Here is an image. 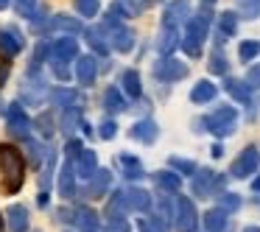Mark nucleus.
Here are the masks:
<instances>
[{"label": "nucleus", "instance_id": "obj_25", "mask_svg": "<svg viewBox=\"0 0 260 232\" xmlns=\"http://www.w3.org/2000/svg\"><path fill=\"white\" fill-rule=\"evenodd\" d=\"M51 104L53 107H62V109H68V107H76V104L81 101L79 98V92L76 90H70V87H56V90H51Z\"/></svg>", "mask_w": 260, "mask_h": 232}, {"label": "nucleus", "instance_id": "obj_1", "mask_svg": "<svg viewBox=\"0 0 260 232\" xmlns=\"http://www.w3.org/2000/svg\"><path fill=\"white\" fill-rule=\"evenodd\" d=\"M0 176H3V190L9 196L20 193V187L25 182V159H23V151L12 143L0 146Z\"/></svg>", "mask_w": 260, "mask_h": 232}, {"label": "nucleus", "instance_id": "obj_55", "mask_svg": "<svg viewBox=\"0 0 260 232\" xmlns=\"http://www.w3.org/2000/svg\"><path fill=\"white\" fill-rule=\"evenodd\" d=\"M12 6V0H0V12H3V9H9Z\"/></svg>", "mask_w": 260, "mask_h": 232}, {"label": "nucleus", "instance_id": "obj_35", "mask_svg": "<svg viewBox=\"0 0 260 232\" xmlns=\"http://www.w3.org/2000/svg\"><path fill=\"white\" fill-rule=\"evenodd\" d=\"M146 3H148V0H115V9H118L123 17H135V14L143 12Z\"/></svg>", "mask_w": 260, "mask_h": 232}, {"label": "nucleus", "instance_id": "obj_33", "mask_svg": "<svg viewBox=\"0 0 260 232\" xmlns=\"http://www.w3.org/2000/svg\"><path fill=\"white\" fill-rule=\"evenodd\" d=\"M51 28H56V31H64V34L76 37L79 31H84V25H81L76 17H68V14H56V17H53V23H51Z\"/></svg>", "mask_w": 260, "mask_h": 232}, {"label": "nucleus", "instance_id": "obj_59", "mask_svg": "<svg viewBox=\"0 0 260 232\" xmlns=\"http://www.w3.org/2000/svg\"><path fill=\"white\" fill-rule=\"evenodd\" d=\"M3 109H6V107H3V98H0V112H3Z\"/></svg>", "mask_w": 260, "mask_h": 232}, {"label": "nucleus", "instance_id": "obj_20", "mask_svg": "<svg viewBox=\"0 0 260 232\" xmlns=\"http://www.w3.org/2000/svg\"><path fill=\"white\" fill-rule=\"evenodd\" d=\"M202 226L207 232H226L230 229V218H226V210L221 207H213L202 215Z\"/></svg>", "mask_w": 260, "mask_h": 232}, {"label": "nucleus", "instance_id": "obj_23", "mask_svg": "<svg viewBox=\"0 0 260 232\" xmlns=\"http://www.w3.org/2000/svg\"><path fill=\"white\" fill-rule=\"evenodd\" d=\"M6 224L9 232H28V210L20 207V204H12L6 210Z\"/></svg>", "mask_w": 260, "mask_h": 232}, {"label": "nucleus", "instance_id": "obj_60", "mask_svg": "<svg viewBox=\"0 0 260 232\" xmlns=\"http://www.w3.org/2000/svg\"><path fill=\"white\" fill-rule=\"evenodd\" d=\"M202 3H207V6H210V3H215V0H202Z\"/></svg>", "mask_w": 260, "mask_h": 232}, {"label": "nucleus", "instance_id": "obj_13", "mask_svg": "<svg viewBox=\"0 0 260 232\" xmlns=\"http://www.w3.org/2000/svg\"><path fill=\"white\" fill-rule=\"evenodd\" d=\"M129 137L137 140V143H143V146H151V143H157V137H159V126L154 123L151 118H146V120H140V123L132 126Z\"/></svg>", "mask_w": 260, "mask_h": 232}, {"label": "nucleus", "instance_id": "obj_54", "mask_svg": "<svg viewBox=\"0 0 260 232\" xmlns=\"http://www.w3.org/2000/svg\"><path fill=\"white\" fill-rule=\"evenodd\" d=\"M221 154H224V148H221V146H218V143H215V146H213V157H215V159H218V157H221Z\"/></svg>", "mask_w": 260, "mask_h": 232}, {"label": "nucleus", "instance_id": "obj_14", "mask_svg": "<svg viewBox=\"0 0 260 232\" xmlns=\"http://www.w3.org/2000/svg\"><path fill=\"white\" fill-rule=\"evenodd\" d=\"M56 187H59V196L62 198H70L76 193V165H73V159H68V162L59 168Z\"/></svg>", "mask_w": 260, "mask_h": 232}, {"label": "nucleus", "instance_id": "obj_19", "mask_svg": "<svg viewBox=\"0 0 260 232\" xmlns=\"http://www.w3.org/2000/svg\"><path fill=\"white\" fill-rule=\"evenodd\" d=\"M107 40H109V45H112L118 53H129L132 48H135V31L126 28V25H120V28L109 31Z\"/></svg>", "mask_w": 260, "mask_h": 232}, {"label": "nucleus", "instance_id": "obj_56", "mask_svg": "<svg viewBox=\"0 0 260 232\" xmlns=\"http://www.w3.org/2000/svg\"><path fill=\"white\" fill-rule=\"evenodd\" d=\"M252 187H254V190H257V193H260V176H257V179H254V182H252Z\"/></svg>", "mask_w": 260, "mask_h": 232}, {"label": "nucleus", "instance_id": "obj_53", "mask_svg": "<svg viewBox=\"0 0 260 232\" xmlns=\"http://www.w3.org/2000/svg\"><path fill=\"white\" fill-rule=\"evenodd\" d=\"M48 202H51V198H48V190H45V193H40V196H37V204H40L42 210L48 207Z\"/></svg>", "mask_w": 260, "mask_h": 232}, {"label": "nucleus", "instance_id": "obj_21", "mask_svg": "<svg viewBox=\"0 0 260 232\" xmlns=\"http://www.w3.org/2000/svg\"><path fill=\"white\" fill-rule=\"evenodd\" d=\"M109 185H112V171L98 168L95 174H92V179H90V187H87V196H90V198H104V193L109 190Z\"/></svg>", "mask_w": 260, "mask_h": 232}, {"label": "nucleus", "instance_id": "obj_2", "mask_svg": "<svg viewBox=\"0 0 260 232\" xmlns=\"http://www.w3.org/2000/svg\"><path fill=\"white\" fill-rule=\"evenodd\" d=\"M207 31H210V12H199L193 14L190 20L185 23V37H182V51L187 56H202V42L207 40Z\"/></svg>", "mask_w": 260, "mask_h": 232}, {"label": "nucleus", "instance_id": "obj_9", "mask_svg": "<svg viewBox=\"0 0 260 232\" xmlns=\"http://www.w3.org/2000/svg\"><path fill=\"white\" fill-rule=\"evenodd\" d=\"M224 182L226 179L221 174H215V171H210V168H202V171L193 174V193H196V196H210V193L221 190Z\"/></svg>", "mask_w": 260, "mask_h": 232}, {"label": "nucleus", "instance_id": "obj_29", "mask_svg": "<svg viewBox=\"0 0 260 232\" xmlns=\"http://www.w3.org/2000/svg\"><path fill=\"white\" fill-rule=\"evenodd\" d=\"M118 165L123 168V176L126 179H140L143 176V165H140V159L135 157V154H118Z\"/></svg>", "mask_w": 260, "mask_h": 232}, {"label": "nucleus", "instance_id": "obj_24", "mask_svg": "<svg viewBox=\"0 0 260 232\" xmlns=\"http://www.w3.org/2000/svg\"><path fill=\"white\" fill-rule=\"evenodd\" d=\"M218 95V87L213 84V81H196V84H193V90H190V101L193 104H210L213 101V98Z\"/></svg>", "mask_w": 260, "mask_h": 232}, {"label": "nucleus", "instance_id": "obj_47", "mask_svg": "<svg viewBox=\"0 0 260 232\" xmlns=\"http://www.w3.org/2000/svg\"><path fill=\"white\" fill-rule=\"evenodd\" d=\"M81 151H84L81 140H76V137H68V143H64V154H68V159H76Z\"/></svg>", "mask_w": 260, "mask_h": 232}, {"label": "nucleus", "instance_id": "obj_41", "mask_svg": "<svg viewBox=\"0 0 260 232\" xmlns=\"http://www.w3.org/2000/svg\"><path fill=\"white\" fill-rule=\"evenodd\" d=\"M53 168H56V151H48V157H45V168H42V176H40L42 187H48V185L53 182Z\"/></svg>", "mask_w": 260, "mask_h": 232}, {"label": "nucleus", "instance_id": "obj_16", "mask_svg": "<svg viewBox=\"0 0 260 232\" xmlns=\"http://www.w3.org/2000/svg\"><path fill=\"white\" fill-rule=\"evenodd\" d=\"M73 165H76V176H79V179H92V174L98 171V154L92 151V148H84V151L73 159Z\"/></svg>", "mask_w": 260, "mask_h": 232}, {"label": "nucleus", "instance_id": "obj_52", "mask_svg": "<svg viewBox=\"0 0 260 232\" xmlns=\"http://www.w3.org/2000/svg\"><path fill=\"white\" fill-rule=\"evenodd\" d=\"M9 76H12V64H9V62H0V87L9 81Z\"/></svg>", "mask_w": 260, "mask_h": 232}, {"label": "nucleus", "instance_id": "obj_3", "mask_svg": "<svg viewBox=\"0 0 260 232\" xmlns=\"http://www.w3.org/2000/svg\"><path fill=\"white\" fill-rule=\"evenodd\" d=\"M235 123H238V109L235 107H218L215 112H210L207 118L202 120V126L215 137H230L235 131Z\"/></svg>", "mask_w": 260, "mask_h": 232}, {"label": "nucleus", "instance_id": "obj_38", "mask_svg": "<svg viewBox=\"0 0 260 232\" xmlns=\"http://www.w3.org/2000/svg\"><path fill=\"white\" fill-rule=\"evenodd\" d=\"M76 12L81 17H95L101 12V0H76Z\"/></svg>", "mask_w": 260, "mask_h": 232}, {"label": "nucleus", "instance_id": "obj_30", "mask_svg": "<svg viewBox=\"0 0 260 232\" xmlns=\"http://www.w3.org/2000/svg\"><path fill=\"white\" fill-rule=\"evenodd\" d=\"M76 226H79L81 232H95L98 229V213L95 210H90V207H79L76 210V221H73Z\"/></svg>", "mask_w": 260, "mask_h": 232}, {"label": "nucleus", "instance_id": "obj_4", "mask_svg": "<svg viewBox=\"0 0 260 232\" xmlns=\"http://www.w3.org/2000/svg\"><path fill=\"white\" fill-rule=\"evenodd\" d=\"M174 229L176 232H196L199 229V210L193 198L179 196L174 202Z\"/></svg>", "mask_w": 260, "mask_h": 232}, {"label": "nucleus", "instance_id": "obj_31", "mask_svg": "<svg viewBox=\"0 0 260 232\" xmlns=\"http://www.w3.org/2000/svg\"><path fill=\"white\" fill-rule=\"evenodd\" d=\"M120 87H123V92L129 98H140V92H143L140 73H137V70H126V73L120 76Z\"/></svg>", "mask_w": 260, "mask_h": 232}, {"label": "nucleus", "instance_id": "obj_15", "mask_svg": "<svg viewBox=\"0 0 260 232\" xmlns=\"http://www.w3.org/2000/svg\"><path fill=\"white\" fill-rule=\"evenodd\" d=\"M23 48H25V40H23V34H20L17 28L0 31V53H3L6 59H14Z\"/></svg>", "mask_w": 260, "mask_h": 232}, {"label": "nucleus", "instance_id": "obj_57", "mask_svg": "<svg viewBox=\"0 0 260 232\" xmlns=\"http://www.w3.org/2000/svg\"><path fill=\"white\" fill-rule=\"evenodd\" d=\"M6 229V218H3V215H0V232Z\"/></svg>", "mask_w": 260, "mask_h": 232}, {"label": "nucleus", "instance_id": "obj_46", "mask_svg": "<svg viewBox=\"0 0 260 232\" xmlns=\"http://www.w3.org/2000/svg\"><path fill=\"white\" fill-rule=\"evenodd\" d=\"M241 14L243 17H260V0H241Z\"/></svg>", "mask_w": 260, "mask_h": 232}, {"label": "nucleus", "instance_id": "obj_7", "mask_svg": "<svg viewBox=\"0 0 260 232\" xmlns=\"http://www.w3.org/2000/svg\"><path fill=\"white\" fill-rule=\"evenodd\" d=\"M45 95H51L45 81L40 76H25V81L20 84V101H23V107H42Z\"/></svg>", "mask_w": 260, "mask_h": 232}, {"label": "nucleus", "instance_id": "obj_11", "mask_svg": "<svg viewBox=\"0 0 260 232\" xmlns=\"http://www.w3.org/2000/svg\"><path fill=\"white\" fill-rule=\"evenodd\" d=\"M190 20V0H171L162 12V25H176Z\"/></svg>", "mask_w": 260, "mask_h": 232}, {"label": "nucleus", "instance_id": "obj_42", "mask_svg": "<svg viewBox=\"0 0 260 232\" xmlns=\"http://www.w3.org/2000/svg\"><path fill=\"white\" fill-rule=\"evenodd\" d=\"M218 207L226 210V213H235V210H241V196H238V193H221Z\"/></svg>", "mask_w": 260, "mask_h": 232}, {"label": "nucleus", "instance_id": "obj_34", "mask_svg": "<svg viewBox=\"0 0 260 232\" xmlns=\"http://www.w3.org/2000/svg\"><path fill=\"white\" fill-rule=\"evenodd\" d=\"M14 9H17V14L25 20H42L40 0H14Z\"/></svg>", "mask_w": 260, "mask_h": 232}, {"label": "nucleus", "instance_id": "obj_39", "mask_svg": "<svg viewBox=\"0 0 260 232\" xmlns=\"http://www.w3.org/2000/svg\"><path fill=\"white\" fill-rule=\"evenodd\" d=\"M171 168L176 171V174H182V176H193L196 174V162H190V159H182V157H171Z\"/></svg>", "mask_w": 260, "mask_h": 232}, {"label": "nucleus", "instance_id": "obj_12", "mask_svg": "<svg viewBox=\"0 0 260 232\" xmlns=\"http://www.w3.org/2000/svg\"><path fill=\"white\" fill-rule=\"evenodd\" d=\"M179 45H182L179 28H176V25H162L159 34H157V51L162 53V56H171Z\"/></svg>", "mask_w": 260, "mask_h": 232}, {"label": "nucleus", "instance_id": "obj_43", "mask_svg": "<svg viewBox=\"0 0 260 232\" xmlns=\"http://www.w3.org/2000/svg\"><path fill=\"white\" fill-rule=\"evenodd\" d=\"M25 148H28V157H31V165H42V157H48V151L40 146V143H34L31 137H25Z\"/></svg>", "mask_w": 260, "mask_h": 232}, {"label": "nucleus", "instance_id": "obj_58", "mask_svg": "<svg viewBox=\"0 0 260 232\" xmlns=\"http://www.w3.org/2000/svg\"><path fill=\"white\" fill-rule=\"evenodd\" d=\"M243 232H260V226H246Z\"/></svg>", "mask_w": 260, "mask_h": 232}, {"label": "nucleus", "instance_id": "obj_45", "mask_svg": "<svg viewBox=\"0 0 260 232\" xmlns=\"http://www.w3.org/2000/svg\"><path fill=\"white\" fill-rule=\"evenodd\" d=\"M115 135H118V123H115L112 118H107L101 126H98V137H101V140H112Z\"/></svg>", "mask_w": 260, "mask_h": 232}, {"label": "nucleus", "instance_id": "obj_48", "mask_svg": "<svg viewBox=\"0 0 260 232\" xmlns=\"http://www.w3.org/2000/svg\"><path fill=\"white\" fill-rule=\"evenodd\" d=\"M107 232H129V221H126L123 215H118V218H109Z\"/></svg>", "mask_w": 260, "mask_h": 232}, {"label": "nucleus", "instance_id": "obj_40", "mask_svg": "<svg viewBox=\"0 0 260 232\" xmlns=\"http://www.w3.org/2000/svg\"><path fill=\"white\" fill-rule=\"evenodd\" d=\"M207 68H210V73H215V76H224L230 64H226V56H224V53H221V51H215L213 56L207 59Z\"/></svg>", "mask_w": 260, "mask_h": 232}, {"label": "nucleus", "instance_id": "obj_18", "mask_svg": "<svg viewBox=\"0 0 260 232\" xmlns=\"http://www.w3.org/2000/svg\"><path fill=\"white\" fill-rule=\"evenodd\" d=\"M98 76V62L87 53V56H79L76 59V79H79L81 87H90Z\"/></svg>", "mask_w": 260, "mask_h": 232}, {"label": "nucleus", "instance_id": "obj_49", "mask_svg": "<svg viewBox=\"0 0 260 232\" xmlns=\"http://www.w3.org/2000/svg\"><path fill=\"white\" fill-rule=\"evenodd\" d=\"M53 64V76L59 81H68L70 79V70H68V62H51Z\"/></svg>", "mask_w": 260, "mask_h": 232}, {"label": "nucleus", "instance_id": "obj_17", "mask_svg": "<svg viewBox=\"0 0 260 232\" xmlns=\"http://www.w3.org/2000/svg\"><path fill=\"white\" fill-rule=\"evenodd\" d=\"M123 198H126V207L135 210V213H146V210H151V193L143 190V187H126Z\"/></svg>", "mask_w": 260, "mask_h": 232}, {"label": "nucleus", "instance_id": "obj_26", "mask_svg": "<svg viewBox=\"0 0 260 232\" xmlns=\"http://www.w3.org/2000/svg\"><path fill=\"white\" fill-rule=\"evenodd\" d=\"M224 90L230 92L235 101H241V104H249V101H252V87H249L246 81H241V79H226V81H224Z\"/></svg>", "mask_w": 260, "mask_h": 232}, {"label": "nucleus", "instance_id": "obj_44", "mask_svg": "<svg viewBox=\"0 0 260 232\" xmlns=\"http://www.w3.org/2000/svg\"><path fill=\"white\" fill-rule=\"evenodd\" d=\"M37 129H40V135L45 137V140H48V137H53V118L48 112L40 115V118H37Z\"/></svg>", "mask_w": 260, "mask_h": 232}, {"label": "nucleus", "instance_id": "obj_50", "mask_svg": "<svg viewBox=\"0 0 260 232\" xmlns=\"http://www.w3.org/2000/svg\"><path fill=\"white\" fill-rule=\"evenodd\" d=\"M246 84L252 87V90H254V87H260V68H252V70H249V76H246Z\"/></svg>", "mask_w": 260, "mask_h": 232}, {"label": "nucleus", "instance_id": "obj_61", "mask_svg": "<svg viewBox=\"0 0 260 232\" xmlns=\"http://www.w3.org/2000/svg\"><path fill=\"white\" fill-rule=\"evenodd\" d=\"M95 232H98V229H95Z\"/></svg>", "mask_w": 260, "mask_h": 232}, {"label": "nucleus", "instance_id": "obj_22", "mask_svg": "<svg viewBox=\"0 0 260 232\" xmlns=\"http://www.w3.org/2000/svg\"><path fill=\"white\" fill-rule=\"evenodd\" d=\"M81 123H84V118H81V107H79V104H76V107L62 109V118H59V129H62V135L73 137L76 129H79Z\"/></svg>", "mask_w": 260, "mask_h": 232}, {"label": "nucleus", "instance_id": "obj_37", "mask_svg": "<svg viewBox=\"0 0 260 232\" xmlns=\"http://www.w3.org/2000/svg\"><path fill=\"white\" fill-rule=\"evenodd\" d=\"M218 28H221V34H224V37H232L238 31V14L235 12L218 14Z\"/></svg>", "mask_w": 260, "mask_h": 232}, {"label": "nucleus", "instance_id": "obj_36", "mask_svg": "<svg viewBox=\"0 0 260 232\" xmlns=\"http://www.w3.org/2000/svg\"><path fill=\"white\" fill-rule=\"evenodd\" d=\"M257 53H260V42L257 40H246V42H241V48H238V59H241L243 64H249Z\"/></svg>", "mask_w": 260, "mask_h": 232}, {"label": "nucleus", "instance_id": "obj_27", "mask_svg": "<svg viewBox=\"0 0 260 232\" xmlns=\"http://www.w3.org/2000/svg\"><path fill=\"white\" fill-rule=\"evenodd\" d=\"M154 182H157V187L165 193H179V187H182V179H179L176 171H157V174H154Z\"/></svg>", "mask_w": 260, "mask_h": 232}, {"label": "nucleus", "instance_id": "obj_32", "mask_svg": "<svg viewBox=\"0 0 260 232\" xmlns=\"http://www.w3.org/2000/svg\"><path fill=\"white\" fill-rule=\"evenodd\" d=\"M84 37H87L90 48L98 53V56H107V53H109V40L104 37L101 28H84Z\"/></svg>", "mask_w": 260, "mask_h": 232}, {"label": "nucleus", "instance_id": "obj_8", "mask_svg": "<svg viewBox=\"0 0 260 232\" xmlns=\"http://www.w3.org/2000/svg\"><path fill=\"white\" fill-rule=\"evenodd\" d=\"M185 76H187L185 62H179V59H174V56H162L157 64H154V79L165 81V84L179 81V79H185Z\"/></svg>", "mask_w": 260, "mask_h": 232}, {"label": "nucleus", "instance_id": "obj_10", "mask_svg": "<svg viewBox=\"0 0 260 232\" xmlns=\"http://www.w3.org/2000/svg\"><path fill=\"white\" fill-rule=\"evenodd\" d=\"M76 56H79V42H76V37L64 34V37L51 42V62H70Z\"/></svg>", "mask_w": 260, "mask_h": 232}, {"label": "nucleus", "instance_id": "obj_28", "mask_svg": "<svg viewBox=\"0 0 260 232\" xmlns=\"http://www.w3.org/2000/svg\"><path fill=\"white\" fill-rule=\"evenodd\" d=\"M104 109H107V112H126L123 90H118V87H107V90H104Z\"/></svg>", "mask_w": 260, "mask_h": 232}, {"label": "nucleus", "instance_id": "obj_6", "mask_svg": "<svg viewBox=\"0 0 260 232\" xmlns=\"http://www.w3.org/2000/svg\"><path fill=\"white\" fill-rule=\"evenodd\" d=\"M257 168H260V151L254 146H246L235 159H232L230 176H235V179H246V176H252Z\"/></svg>", "mask_w": 260, "mask_h": 232}, {"label": "nucleus", "instance_id": "obj_51", "mask_svg": "<svg viewBox=\"0 0 260 232\" xmlns=\"http://www.w3.org/2000/svg\"><path fill=\"white\" fill-rule=\"evenodd\" d=\"M137 226H140V232H162L154 221H148V218H143V221H137Z\"/></svg>", "mask_w": 260, "mask_h": 232}, {"label": "nucleus", "instance_id": "obj_5", "mask_svg": "<svg viewBox=\"0 0 260 232\" xmlns=\"http://www.w3.org/2000/svg\"><path fill=\"white\" fill-rule=\"evenodd\" d=\"M3 115H6V129H9V135H12V137L25 140V137L31 135V120H28V115L23 112V101L9 104Z\"/></svg>", "mask_w": 260, "mask_h": 232}]
</instances>
